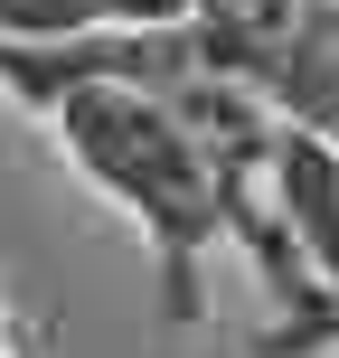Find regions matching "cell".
Here are the masks:
<instances>
[{
    "label": "cell",
    "mask_w": 339,
    "mask_h": 358,
    "mask_svg": "<svg viewBox=\"0 0 339 358\" xmlns=\"http://www.w3.org/2000/svg\"><path fill=\"white\" fill-rule=\"evenodd\" d=\"M104 29H179L189 19V0H85Z\"/></svg>",
    "instance_id": "obj_2"
},
{
    "label": "cell",
    "mask_w": 339,
    "mask_h": 358,
    "mask_svg": "<svg viewBox=\"0 0 339 358\" xmlns=\"http://www.w3.org/2000/svg\"><path fill=\"white\" fill-rule=\"evenodd\" d=\"M29 113H48V132L66 142V161L151 236V273H161V321L189 330L208 321V292H198V264H208L217 236H245L264 283L283 292V311H302L311 264L292 255V236L273 227V208L254 198L245 170H226L208 151V132L179 113V94H142V85H57L38 94Z\"/></svg>",
    "instance_id": "obj_1"
}]
</instances>
